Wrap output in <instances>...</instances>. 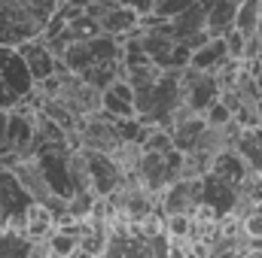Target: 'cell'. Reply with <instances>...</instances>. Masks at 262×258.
<instances>
[{
	"instance_id": "obj_1",
	"label": "cell",
	"mask_w": 262,
	"mask_h": 258,
	"mask_svg": "<svg viewBox=\"0 0 262 258\" xmlns=\"http://www.w3.org/2000/svg\"><path fill=\"white\" fill-rule=\"evenodd\" d=\"M82 161H85V173H89V186L98 197L119 192L122 189V167L116 161L113 152H98V149H82Z\"/></svg>"
},
{
	"instance_id": "obj_15",
	"label": "cell",
	"mask_w": 262,
	"mask_h": 258,
	"mask_svg": "<svg viewBox=\"0 0 262 258\" xmlns=\"http://www.w3.org/2000/svg\"><path fill=\"white\" fill-rule=\"evenodd\" d=\"M116 6H128V9H137V12H149V0H113Z\"/></svg>"
},
{
	"instance_id": "obj_12",
	"label": "cell",
	"mask_w": 262,
	"mask_h": 258,
	"mask_svg": "<svg viewBox=\"0 0 262 258\" xmlns=\"http://www.w3.org/2000/svg\"><path fill=\"white\" fill-rule=\"evenodd\" d=\"M223 40H226V52H229V58L244 61V46H247V37H244L238 28H229V31L223 34Z\"/></svg>"
},
{
	"instance_id": "obj_16",
	"label": "cell",
	"mask_w": 262,
	"mask_h": 258,
	"mask_svg": "<svg viewBox=\"0 0 262 258\" xmlns=\"http://www.w3.org/2000/svg\"><path fill=\"white\" fill-rule=\"evenodd\" d=\"M149 3H152V0H149Z\"/></svg>"
},
{
	"instance_id": "obj_6",
	"label": "cell",
	"mask_w": 262,
	"mask_h": 258,
	"mask_svg": "<svg viewBox=\"0 0 262 258\" xmlns=\"http://www.w3.org/2000/svg\"><path fill=\"white\" fill-rule=\"evenodd\" d=\"M232 149L244 158V164L253 173H262V128L259 125L238 128V137H235V146Z\"/></svg>"
},
{
	"instance_id": "obj_4",
	"label": "cell",
	"mask_w": 262,
	"mask_h": 258,
	"mask_svg": "<svg viewBox=\"0 0 262 258\" xmlns=\"http://www.w3.org/2000/svg\"><path fill=\"white\" fill-rule=\"evenodd\" d=\"M162 210H165V216L168 213H195L198 207V179H183V176H177V179H171L165 189H162Z\"/></svg>"
},
{
	"instance_id": "obj_3",
	"label": "cell",
	"mask_w": 262,
	"mask_h": 258,
	"mask_svg": "<svg viewBox=\"0 0 262 258\" xmlns=\"http://www.w3.org/2000/svg\"><path fill=\"white\" fill-rule=\"evenodd\" d=\"M15 49L21 52V58H25V64H28V70H31L34 82H43L46 76H52V73L64 70V67L58 64V58L52 55V49H49V46H46L40 37H34V40H25V43H18Z\"/></svg>"
},
{
	"instance_id": "obj_10",
	"label": "cell",
	"mask_w": 262,
	"mask_h": 258,
	"mask_svg": "<svg viewBox=\"0 0 262 258\" xmlns=\"http://www.w3.org/2000/svg\"><path fill=\"white\" fill-rule=\"evenodd\" d=\"M259 21H262V0H241L238 9H235V24L244 37H253L259 31Z\"/></svg>"
},
{
	"instance_id": "obj_8",
	"label": "cell",
	"mask_w": 262,
	"mask_h": 258,
	"mask_svg": "<svg viewBox=\"0 0 262 258\" xmlns=\"http://www.w3.org/2000/svg\"><path fill=\"white\" fill-rule=\"evenodd\" d=\"M137 18H140V12H137V9H128V6H113V9H107L104 15H98V24H101V31H107V34L128 37L131 31L137 28Z\"/></svg>"
},
{
	"instance_id": "obj_2",
	"label": "cell",
	"mask_w": 262,
	"mask_h": 258,
	"mask_svg": "<svg viewBox=\"0 0 262 258\" xmlns=\"http://www.w3.org/2000/svg\"><path fill=\"white\" fill-rule=\"evenodd\" d=\"M0 79L9 85L12 94H18V100L34 94V85H37L25 58H21V52L15 46H6V43H0Z\"/></svg>"
},
{
	"instance_id": "obj_5",
	"label": "cell",
	"mask_w": 262,
	"mask_h": 258,
	"mask_svg": "<svg viewBox=\"0 0 262 258\" xmlns=\"http://www.w3.org/2000/svg\"><path fill=\"white\" fill-rule=\"evenodd\" d=\"M137 179H140L149 192H162L171 179H177V173L165 164V152H146V149H140Z\"/></svg>"
},
{
	"instance_id": "obj_13",
	"label": "cell",
	"mask_w": 262,
	"mask_h": 258,
	"mask_svg": "<svg viewBox=\"0 0 262 258\" xmlns=\"http://www.w3.org/2000/svg\"><path fill=\"white\" fill-rule=\"evenodd\" d=\"M192 0H152L149 3V12L152 15H159V18H171V15H177L180 9H186Z\"/></svg>"
},
{
	"instance_id": "obj_14",
	"label": "cell",
	"mask_w": 262,
	"mask_h": 258,
	"mask_svg": "<svg viewBox=\"0 0 262 258\" xmlns=\"http://www.w3.org/2000/svg\"><path fill=\"white\" fill-rule=\"evenodd\" d=\"M18 104H21V100H18V94H12V91H9V85L0 79V110H15Z\"/></svg>"
},
{
	"instance_id": "obj_9",
	"label": "cell",
	"mask_w": 262,
	"mask_h": 258,
	"mask_svg": "<svg viewBox=\"0 0 262 258\" xmlns=\"http://www.w3.org/2000/svg\"><path fill=\"white\" fill-rule=\"evenodd\" d=\"M235 9H238V3H232V0H213L210 9H207L204 31H207L210 37H223V34L235 24Z\"/></svg>"
},
{
	"instance_id": "obj_11",
	"label": "cell",
	"mask_w": 262,
	"mask_h": 258,
	"mask_svg": "<svg viewBox=\"0 0 262 258\" xmlns=\"http://www.w3.org/2000/svg\"><path fill=\"white\" fill-rule=\"evenodd\" d=\"M46 240H49L46 249L55 252V255H70V252L79 249V237H73V234H67V231H58V228H52Z\"/></svg>"
},
{
	"instance_id": "obj_7",
	"label": "cell",
	"mask_w": 262,
	"mask_h": 258,
	"mask_svg": "<svg viewBox=\"0 0 262 258\" xmlns=\"http://www.w3.org/2000/svg\"><path fill=\"white\" fill-rule=\"evenodd\" d=\"M226 61H229V52H226V40L223 37H210L204 46H198L189 55V67L192 70H207V73H216Z\"/></svg>"
}]
</instances>
